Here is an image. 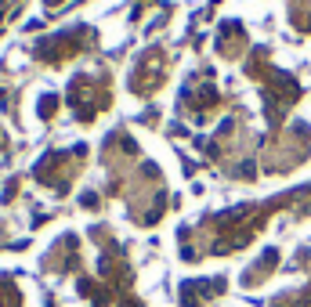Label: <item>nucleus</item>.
I'll return each instance as SVG.
<instances>
[{
    "label": "nucleus",
    "mask_w": 311,
    "mask_h": 307,
    "mask_svg": "<svg viewBox=\"0 0 311 307\" xmlns=\"http://www.w3.org/2000/svg\"><path fill=\"white\" fill-rule=\"evenodd\" d=\"M69 105H72L80 123L98 120L112 105V76L105 69L101 72H76L72 83H69Z\"/></svg>",
    "instance_id": "obj_1"
},
{
    "label": "nucleus",
    "mask_w": 311,
    "mask_h": 307,
    "mask_svg": "<svg viewBox=\"0 0 311 307\" xmlns=\"http://www.w3.org/2000/svg\"><path fill=\"white\" fill-rule=\"evenodd\" d=\"M84 163H87V148L84 145H76V148H55V152H47V156L33 166V177L40 181L44 188H51L55 196H65V191L72 188V181L80 177Z\"/></svg>",
    "instance_id": "obj_2"
},
{
    "label": "nucleus",
    "mask_w": 311,
    "mask_h": 307,
    "mask_svg": "<svg viewBox=\"0 0 311 307\" xmlns=\"http://www.w3.org/2000/svg\"><path fill=\"white\" fill-rule=\"evenodd\" d=\"M94 47H98L94 25H69V29H62L55 36H44V40L33 47V54L44 65H65L69 58H80L84 51H94Z\"/></svg>",
    "instance_id": "obj_3"
},
{
    "label": "nucleus",
    "mask_w": 311,
    "mask_h": 307,
    "mask_svg": "<svg viewBox=\"0 0 311 307\" xmlns=\"http://www.w3.org/2000/svg\"><path fill=\"white\" fill-rule=\"evenodd\" d=\"M167 76H170V58L163 47H148L138 54L131 76H127V87L134 98H152L156 91H160L167 83Z\"/></svg>",
    "instance_id": "obj_4"
},
{
    "label": "nucleus",
    "mask_w": 311,
    "mask_h": 307,
    "mask_svg": "<svg viewBox=\"0 0 311 307\" xmlns=\"http://www.w3.org/2000/svg\"><path fill=\"white\" fill-rule=\"evenodd\" d=\"M76 246H80V242H76V235H65L55 249H51V267H55V271H72V267H76V260H80V257H76Z\"/></svg>",
    "instance_id": "obj_5"
},
{
    "label": "nucleus",
    "mask_w": 311,
    "mask_h": 307,
    "mask_svg": "<svg viewBox=\"0 0 311 307\" xmlns=\"http://www.w3.org/2000/svg\"><path fill=\"white\" fill-rule=\"evenodd\" d=\"M0 307H22V293L8 275H0Z\"/></svg>",
    "instance_id": "obj_6"
},
{
    "label": "nucleus",
    "mask_w": 311,
    "mask_h": 307,
    "mask_svg": "<svg viewBox=\"0 0 311 307\" xmlns=\"http://www.w3.org/2000/svg\"><path fill=\"white\" fill-rule=\"evenodd\" d=\"M58 105H62V101H58V94H44V98H40V105H36L40 120H51L55 112H58Z\"/></svg>",
    "instance_id": "obj_7"
},
{
    "label": "nucleus",
    "mask_w": 311,
    "mask_h": 307,
    "mask_svg": "<svg viewBox=\"0 0 311 307\" xmlns=\"http://www.w3.org/2000/svg\"><path fill=\"white\" fill-rule=\"evenodd\" d=\"M15 8V0H0V22H4V15Z\"/></svg>",
    "instance_id": "obj_8"
},
{
    "label": "nucleus",
    "mask_w": 311,
    "mask_h": 307,
    "mask_svg": "<svg viewBox=\"0 0 311 307\" xmlns=\"http://www.w3.org/2000/svg\"><path fill=\"white\" fill-rule=\"evenodd\" d=\"M0 148H4V130H0Z\"/></svg>",
    "instance_id": "obj_9"
},
{
    "label": "nucleus",
    "mask_w": 311,
    "mask_h": 307,
    "mask_svg": "<svg viewBox=\"0 0 311 307\" xmlns=\"http://www.w3.org/2000/svg\"><path fill=\"white\" fill-rule=\"evenodd\" d=\"M47 4H51V8H55V4H62V0H47Z\"/></svg>",
    "instance_id": "obj_10"
}]
</instances>
